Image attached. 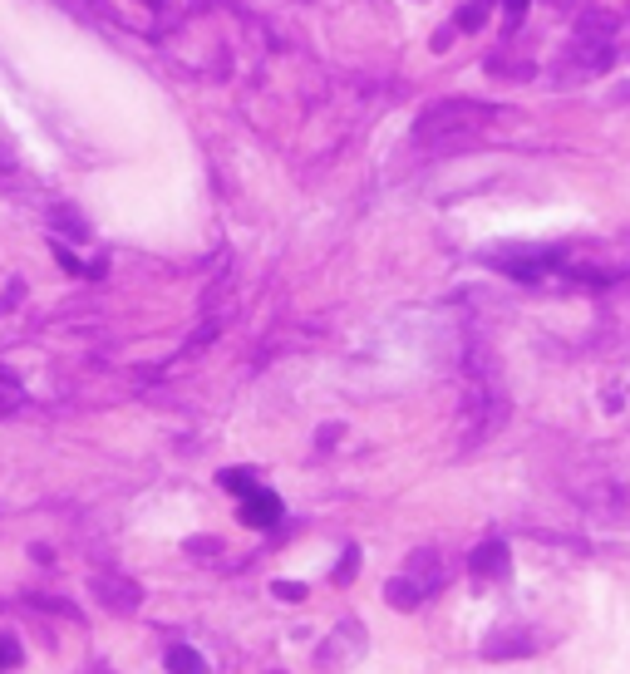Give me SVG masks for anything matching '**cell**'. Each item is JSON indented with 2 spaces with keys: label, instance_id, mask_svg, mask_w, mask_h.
<instances>
[{
  "label": "cell",
  "instance_id": "cell-3",
  "mask_svg": "<svg viewBox=\"0 0 630 674\" xmlns=\"http://www.w3.org/2000/svg\"><path fill=\"white\" fill-rule=\"evenodd\" d=\"M242 522L246 527H276L281 522V497L267 493V487H251L242 497Z\"/></svg>",
  "mask_w": 630,
  "mask_h": 674
},
{
  "label": "cell",
  "instance_id": "cell-7",
  "mask_svg": "<svg viewBox=\"0 0 630 674\" xmlns=\"http://www.w3.org/2000/svg\"><path fill=\"white\" fill-rule=\"evenodd\" d=\"M492 261L502 266V271H513V276H522V281H532V276H542V266L552 261V256H542V252H517V256H492Z\"/></svg>",
  "mask_w": 630,
  "mask_h": 674
},
{
  "label": "cell",
  "instance_id": "cell-13",
  "mask_svg": "<svg viewBox=\"0 0 630 674\" xmlns=\"http://www.w3.org/2000/svg\"><path fill=\"white\" fill-rule=\"evenodd\" d=\"M355 571H360V551H345V557H340V571H335V581H340V586H345V581H350L355 576Z\"/></svg>",
  "mask_w": 630,
  "mask_h": 674
},
{
  "label": "cell",
  "instance_id": "cell-2",
  "mask_svg": "<svg viewBox=\"0 0 630 674\" xmlns=\"http://www.w3.org/2000/svg\"><path fill=\"white\" fill-rule=\"evenodd\" d=\"M468 566H473V576H482V581H502L507 571H513V557H507V542H482L478 551L468 557Z\"/></svg>",
  "mask_w": 630,
  "mask_h": 674
},
{
  "label": "cell",
  "instance_id": "cell-15",
  "mask_svg": "<svg viewBox=\"0 0 630 674\" xmlns=\"http://www.w3.org/2000/svg\"><path fill=\"white\" fill-rule=\"evenodd\" d=\"M276 596H286V601H300L306 590H300V586H291V581H281V586H276Z\"/></svg>",
  "mask_w": 630,
  "mask_h": 674
},
{
  "label": "cell",
  "instance_id": "cell-14",
  "mask_svg": "<svg viewBox=\"0 0 630 674\" xmlns=\"http://www.w3.org/2000/svg\"><path fill=\"white\" fill-rule=\"evenodd\" d=\"M502 11H507V30H513V25L527 15V0H502Z\"/></svg>",
  "mask_w": 630,
  "mask_h": 674
},
{
  "label": "cell",
  "instance_id": "cell-16",
  "mask_svg": "<svg viewBox=\"0 0 630 674\" xmlns=\"http://www.w3.org/2000/svg\"><path fill=\"white\" fill-rule=\"evenodd\" d=\"M187 551H203V557H212V551H217V542H207V537H203V542H187Z\"/></svg>",
  "mask_w": 630,
  "mask_h": 674
},
{
  "label": "cell",
  "instance_id": "cell-17",
  "mask_svg": "<svg viewBox=\"0 0 630 674\" xmlns=\"http://www.w3.org/2000/svg\"><path fill=\"white\" fill-rule=\"evenodd\" d=\"M143 5H153V0H143Z\"/></svg>",
  "mask_w": 630,
  "mask_h": 674
},
{
  "label": "cell",
  "instance_id": "cell-8",
  "mask_svg": "<svg viewBox=\"0 0 630 674\" xmlns=\"http://www.w3.org/2000/svg\"><path fill=\"white\" fill-rule=\"evenodd\" d=\"M163 664H168V674H203V654L193 650V645H172L168 654H163Z\"/></svg>",
  "mask_w": 630,
  "mask_h": 674
},
{
  "label": "cell",
  "instance_id": "cell-5",
  "mask_svg": "<svg viewBox=\"0 0 630 674\" xmlns=\"http://www.w3.org/2000/svg\"><path fill=\"white\" fill-rule=\"evenodd\" d=\"M385 601L395 606V611H414V606H424V601H428V590L419 586L414 576H404V571H399V576L385 586Z\"/></svg>",
  "mask_w": 630,
  "mask_h": 674
},
{
  "label": "cell",
  "instance_id": "cell-12",
  "mask_svg": "<svg viewBox=\"0 0 630 674\" xmlns=\"http://www.w3.org/2000/svg\"><path fill=\"white\" fill-rule=\"evenodd\" d=\"M11 664H20V640L15 635H0V670H11Z\"/></svg>",
  "mask_w": 630,
  "mask_h": 674
},
{
  "label": "cell",
  "instance_id": "cell-10",
  "mask_svg": "<svg viewBox=\"0 0 630 674\" xmlns=\"http://www.w3.org/2000/svg\"><path fill=\"white\" fill-rule=\"evenodd\" d=\"M488 15H492V0H468V5L459 11V30H482Z\"/></svg>",
  "mask_w": 630,
  "mask_h": 674
},
{
  "label": "cell",
  "instance_id": "cell-11",
  "mask_svg": "<svg viewBox=\"0 0 630 674\" xmlns=\"http://www.w3.org/2000/svg\"><path fill=\"white\" fill-rule=\"evenodd\" d=\"M217 483H222V487H232L236 497H246V493H251V487H257V483H251V473H246V468H222V473H217Z\"/></svg>",
  "mask_w": 630,
  "mask_h": 674
},
{
  "label": "cell",
  "instance_id": "cell-9",
  "mask_svg": "<svg viewBox=\"0 0 630 674\" xmlns=\"http://www.w3.org/2000/svg\"><path fill=\"white\" fill-rule=\"evenodd\" d=\"M482 654H488V660H502V654H532V640H527V635H492Z\"/></svg>",
  "mask_w": 630,
  "mask_h": 674
},
{
  "label": "cell",
  "instance_id": "cell-4",
  "mask_svg": "<svg viewBox=\"0 0 630 674\" xmlns=\"http://www.w3.org/2000/svg\"><path fill=\"white\" fill-rule=\"evenodd\" d=\"M404 576H414L419 586H424L428 596H434V590L443 586V561H438V551H428V547H424V551H414V557L404 561Z\"/></svg>",
  "mask_w": 630,
  "mask_h": 674
},
{
  "label": "cell",
  "instance_id": "cell-1",
  "mask_svg": "<svg viewBox=\"0 0 630 674\" xmlns=\"http://www.w3.org/2000/svg\"><path fill=\"white\" fill-rule=\"evenodd\" d=\"M492 118L488 104H473V99H443V104L424 108L414 124V143H459L473 138L482 124Z\"/></svg>",
  "mask_w": 630,
  "mask_h": 674
},
{
  "label": "cell",
  "instance_id": "cell-6",
  "mask_svg": "<svg viewBox=\"0 0 630 674\" xmlns=\"http://www.w3.org/2000/svg\"><path fill=\"white\" fill-rule=\"evenodd\" d=\"M94 590L104 596V606H114V611H133V606L143 601V590L133 586V581H124V576H118V581H104V576H99Z\"/></svg>",
  "mask_w": 630,
  "mask_h": 674
}]
</instances>
